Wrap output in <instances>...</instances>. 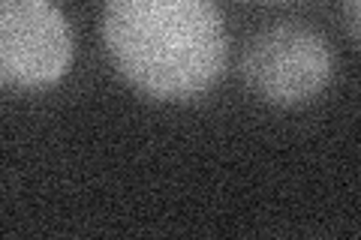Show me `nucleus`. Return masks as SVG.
Returning <instances> with one entry per match:
<instances>
[{"instance_id": "obj_3", "label": "nucleus", "mask_w": 361, "mask_h": 240, "mask_svg": "<svg viewBox=\"0 0 361 240\" xmlns=\"http://www.w3.org/2000/svg\"><path fill=\"white\" fill-rule=\"evenodd\" d=\"M73 25L58 0H0V87L42 94L73 66Z\"/></svg>"}, {"instance_id": "obj_4", "label": "nucleus", "mask_w": 361, "mask_h": 240, "mask_svg": "<svg viewBox=\"0 0 361 240\" xmlns=\"http://www.w3.org/2000/svg\"><path fill=\"white\" fill-rule=\"evenodd\" d=\"M346 4V27H349V39L358 42V0H343Z\"/></svg>"}, {"instance_id": "obj_1", "label": "nucleus", "mask_w": 361, "mask_h": 240, "mask_svg": "<svg viewBox=\"0 0 361 240\" xmlns=\"http://www.w3.org/2000/svg\"><path fill=\"white\" fill-rule=\"evenodd\" d=\"M103 45L135 94L169 106L211 94L229 63L217 0H103Z\"/></svg>"}, {"instance_id": "obj_2", "label": "nucleus", "mask_w": 361, "mask_h": 240, "mask_svg": "<svg viewBox=\"0 0 361 240\" xmlns=\"http://www.w3.org/2000/svg\"><path fill=\"white\" fill-rule=\"evenodd\" d=\"M241 75L250 94L274 108L307 106L331 84L329 39L301 21H277L247 42Z\"/></svg>"}]
</instances>
